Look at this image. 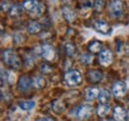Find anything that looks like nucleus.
<instances>
[{"label":"nucleus","instance_id":"32","mask_svg":"<svg viewBox=\"0 0 129 121\" xmlns=\"http://www.w3.org/2000/svg\"><path fill=\"white\" fill-rule=\"evenodd\" d=\"M127 113H128V117H129V109H128V111H127Z\"/></svg>","mask_w":129,"mask_h":121},{"label":"nucleus","instance_id":"27","mask_svg":"<svg viewBox=\"0 0 129 121\" xmlns=\"http://www.w3.org/2000/svg\"><path fill=\"white\" fill-rule=\"evenodd\" d=\"M1 8H2V11H4V10H9L10 8H11V6L9 5V3L7 2V0H3L2 2H1Z\"/></svg>","mask_w":129,"mask_h":121},{"label":"nucleus","instance_id":"11","mask_svg":"<svg viewBox=\"0 0 129 121\" xmlns=\"http://www.w3.org/2000/svg\"><path fill=\"white\" fill-rule=\"evenodd\" d=\"M33 84L32 79L29 77L28 76L24 75V76H21L20 78H19V81H18V87L19 89L23 92H26L28 91Z\"/></svg>","mask_w":129,"mask_h":121},{"label":"nucleus","instance_id":"12","mask_svg":"<svg viewBox=\"0 0 129 121\" xmlns=\"http://www.w3.org/2000/svg\"><path fill=\"white\" fill-rule=\"evenodd\" d=\"M86 77L89 82L91 83H98L103 79V74L101 71H96V70H91L88 71L86 74Z\"/></svg>","mask_w":129,"mask_h":121},{"label":"nucleus","instance_id":"25","mask_svg":"<svg viewBox=\"0 0 129 121\" xmlns=\"http://www.w3.org/2000/svg\"><path fill=\"white\" fill-rule=\"evenodd\" d=\"M81 62L83 65H90L93 62V56L90 54H83L81 58Z\"/></svg>","mask_w":129,"mask_h":121},{"label":"nucleus","instance_id":"13","mask_svg":"<svg viewBox=\"0 0 129 121\" xmlns=\"http://www.w3.org/2000/svg\"><path fill=\"white\" fill-rule=\"evenodd\" d=\"M99 92H100V90H99L98 88H96V87H89V88H86V89H85V93H84L85 99H86V100H94L95 98L98 97Z\"/></svg>","mask_w":129,"mask_h":121},{"label":"nucleus","instance_id":"30","mask_svg":"<svg viewBox=\"0 0 129 121\" xmlns=\"http://www.w3.org/2000/svg\"><path fill=\"white\" fill-rule=\"evenodd\" d=\"M63 1H64V2H71L72 0H63Z\"/></svg>","mask_w":129,"mask_h":121},{"label":"nucleus","instance_id":"22","mask_svg":"<svg viewBox=\"0 0 129 121\" xmlns=\"http://www.w3.org/2000/svg\"><path fill=\"white\" fill-rule=\"evenodd\" d=\"M76 51H77L76 46L73 43H67L64 46V52H66V55L68 57H73L76 54Z\"/></svg>","mask_w":129,"mask_h":121},{"label":"nucleus","instance_id":"33","mask_svg":"<svg viewBox=\"0 0 129 121\" xmlns=\"http://www.w3.org/2000/svg\"><path fill=\"white\" fill-rule=\"evenodd\" d=\"M127 102L129 103V97H128V99H127Z\"/></svg>","mask_w":129,"mask_h":121},{"label":"nucleus","instance_id":"5","mask_svg":"<svg viewBox=\"0 0 129 121\" xmlns=\"http://www.w3.org/2000/svg\"><path fill=\"white\" fill-rule=\"evenodd\" d=\"M41 55H42L43 59H45L48 62H52L56 58V50L50 44H44L41 49Z\"/></svg>","mask_w":129,"mask_h":121},{"label":"nucleus","instance_id":"19","mask_svg":"<svg viewBox=\"0 0 129 121\" xmlns=\"http://www.w3.org/2000/svg\"><path fill=\"white\" fill-rule=\"evenodd\" d=\"M62 12H63V16L64 17V19H66L68 22L72 23V22L75 20L76 14H75V12H74L71 8H69V7H64L63 10H62Z\"/></svg>","mask_w":129,"mask_h":121},{"label":"nucleus","instance_id":"26","mask_svg":"<svg viewBox=\"0 0 129 121\" xmlns=\"http://www.w3.org/2000/svg\"><path fill=\"white\" fill-rule=\"evenodd\" d=\"M40 70H41L42 74H45V75H48V74H50L52 72V68L49 66L48 64H43L41 66V69Z\"/></svg>","mask_w":129,"mask_h":121},{"label":"nucleus","instance_id":"20","mask_svg":"<svg viewBox=\"0 0 129 121\" xmlns=\"http://www.w3.org/2000/svg\"><path fill=\"white\" fill-rule=\"evenodd\" d=\"M33 84H34V86L36 88H39V89L44 88L46 86V79L43 76H36L33 79Z\"/></svg>","mask_w":129,"mask_h":121},{"label":"nucleus","instance_id":"6","mask_svg":"<svg viewBox=\"0 0 129 121\" xmlns=\"http://www.w3.org/2000/svg\"><path fill=\"white\" fill-rule=\"evenodd\" d=\"M98 60L100 65L104 66V67H108L112 64L113 62V55L111 51L109 49H104L99 53L98 56Z\"/></svg>","mask_w":129,"mask_h":121},{"label":"nucleus","instance_id":"10","mask_svg":"<svg viewBox=\"0 0 129 121\" xmlns=\"http://www.w3.org/2000/svg\"><path fill=\"white\" fill-rule=\"evenodd\" d=\"M113 118L115 121H127L128 113L122 106H115L113 108Z\"/></svg>","mask_w":129,"mask_h":121},{"label":"nucleus","instance_id":"4","mask_svg":"<svg viewBox=\"0 0 129 121\" xmlns=\"http://www.w3.org/2000/svg\"><path fill=\"white\" fill-rule=\"evenodd\" d=\"M109 14L112 18H119L123 14V2L121 0H113L109 6Z\"/></svg>","mask_w":129,"mask_h":121},{"label":"nucleus","instance_id":"7","mask_svg":"<svg viewBox=\"0 0 129 121\" xmlns=\"http://www.w3.org/2000/svg\"><path fill=\"white\" fill-rule=\"evenodd\" d=\"M93 27H94V29L98 33L103 34V35H108V34L111 33V27H110V25L105 20H102V19L96 20L93 23Z\"/></svg>","mask_w":129,"mask_h":121},{"label":"nucleus","instance_id":"2","mask_svg":"<svg viewBox=\"0 0 129 121\" xmlns=\"http://www.w3.org/2000/svg\"><path fill=\"white\" fill-rule=\"evenodd\" d=\"M23 7L25 10L37 15H42L44 12V5L38 0H26L23 3Z\"/></svg>","mask_w":129,"mask_h":121},{"label":"nucleus","instance_id":"18","mask_svg":"<svg viewBox=\"0 0 129 121\" xmlns=\"http://www.w3.org/2000/svg\"><path fill=\"white\" fill-rule=\"evenodd\" d=\"M98 99H99L100 103H108L111 99V94L107 89H102L99 92Z\"/></svg>","mask_w":129,"mask_h":121},{"label":"nucleus","instance_id":"34","mask_svg":"<svg viewBox=\"0 0 129 121\" xmlns=\"http://www.w3.org/2000/svg\"><path fill=\"white\" fill-rule=\"evenodd\" d=\"M52 1H54V0H52Z\"/></svg>","mask_w":129,"mask_h":121},{"label":"nucleus","instance_id":"15","mask_svg":"<svg viewBox=\"0 0 129 121\" xmlns=\"http://www.w3.org/2000/svg\"><path fill=\"white\" fill-rule=\"evenodd\" d=\"M42 29H43L42 24L39 23V22H37V21H32L31 23H29V25H28V27H27L28 32H29L30 34H32V35L40 33V32L42 31Z\"/></svg>","mask_w":129,"mask_h":121},{"label":"nucleus","instance_id":"3","mask_svg":"<svg viewBox=\"0 0 129 121\" xmlns=\"http://www.w3.org/2000/svg\"><path fill=\"white\" fill-rule=\"evenodd\" d=\"M64 80L66 82L71 85V86H77L79 84H81L82 77L81 74L78 70H72V71H68L64 75Z\"/></svg>","mask_w":129,"mask_h":121},{"label":"nucleus","instance_id":"14","mask_svg":"<svg viewBox=\"0 0 129 121\" xmlns=\"http://www.w3.org/2000/svg\"><path fill=\"white\" fill-rule=\"evenodd\" d=\"M102 50V43L98 40H93L88 44V51L91 54H97L100 53Z\"/></svg>","mask_w":129,"mask_h":121},{"label":"nucleus","instance_id":"29","mask_svg":"<svg viewBox=\"0 0 129 121\" xmlns=\"http://www.w3.org/2000/svg\"><path fill=\"white\" fill-rule=\"evenodd\" d=\"M101 121H113V120H111V119H102Z\"/></svg>","mask_w":129,"mask_h":121},{"label":"nucleus","instance_id":"1","mask_svg":"<svg viewBox=\"0 0 129 121\" xmlns=\"http://www.w3.org/2000/svg\"><path fill=\"white\" fill-rule=\"evenodd\" d=\"M2 62L12 70H19L21 67L20 58L11 49H7L2 52Z\"/></svg>","mask_w":129,"mask_h":121},{"label":"nucleus","instance_id":"23","mask_svg":"<svg viewBox=\"0 0 129 121\" xmlns=\"http://www.w3.org/2000/svg\"><path fill=\"white\" fill-rule=\"evenodd\" d=\"M19 106L23 110H31L35 107V102L32 100H27V101H20Z\"/></svg>","mask_w":129,"mask_h":121},{"label":"nucleus","instance_id":"21","mask_svg":"<svg viewBox=\"0 0 129 121\" xmlns=\"http://www.w3.org/2000/svg\"><path fill=\"white\" fill-rule=\"evenodd\" d=\"M105 5H106L105 0H94V2H93V11L96 12V13L103 11L104 8H105Z\"/></svg>","mask_w":129,"mask_h":121},{"label":"nucleus","instance_id":"9","mask_svg":"<svg viewBox=\"0 0 129 121\" xmlns=\"http://www.w3.org/2000/svg\"><path fill=\"white\" fill-rule=\"evenodd\" d=\"M92 115V107L90 105H81L77 111V116L81 120H87Z\"/></svg>","mask_w":129,"mask_h":121},{"label":"nucleus","instance_id":"31","mask_svg":"<svg viewBox=\"0 0 129 121\" xmlns=\"http://www.w3.org/2000/svg\"><path fill=\"white\" fill-rule=\"evenodd\" d=\"M127 52H128V54H129V44H128V46H127Z\"/></svg>","mask_w":129,"mask_h":121},{"label":"nucleus","instance_id":"28","mask_svg":"<svg viewBox=\"0 0 129 121\" xmlns=\"http://www.w3.org/2000/svg\"><path fill=\"white\" fill-rule=\"evenodd\" d=\"M36 121H55L54 120V118H52V117H43V118H39V119H37Z\"/></svg>","mask_w":129,"mask_h":121},{"label":"nucleus","instance_id":"17","mask_svg":"<svg viewBox=\"0 0 129 121\" xmlns=\"http://www.w3.org/2000/svg\"><path fill=\"white\" fill-rule=\"evenodd\" d=\"M109 111H110V105L107 103H102L98 105L96 109V113L99 117H105Z\"/></svg>","mask_w":129,"mask_h":121},{"label":"nucleus","instance_id":"16","mask_svg":"<svg viewBox=\"0 0 129 121\" xmlns=\"http://www.w3.org/2000/svg\"><path fill=\"white\" fill-rule=\"evenodd\" d=\"M23 6L19 5V4H14L11 5V8L8 10V13L10 17H18L23 13Z\"/></svg>","mask_w":129,"mask_h":121},{"label":"nucleus","instance_id":"8","mask_svg":"<svg viewBox=\"0 0 129 121\" xmlns=\"http://www.w3.org/2000/svg\"><path fill=\"white\" fill-rule=\"evenodd\" d=\"M127 91V87H126V84L121 81V80H117L113 83L112 85V92L113 95L115 97H122L125 95Z\"/></svg>","mask_w":129,"mask_h":121},{"label":"nucleus","instance_id":"24","mask_svg":"<svg viewBox=\"0 0 129 121\" xmlns=\"http://www.w3.org/2000/svg\"><path fill=\"white\" fill-rule=\"evenodd\" d=\"M53 109L55 110V112L57 113H61L64 110V103L61 100H57L55 101V103L53 104Z\"/></svg>","mask_w":129,"mask_h":121}]
</instances>
